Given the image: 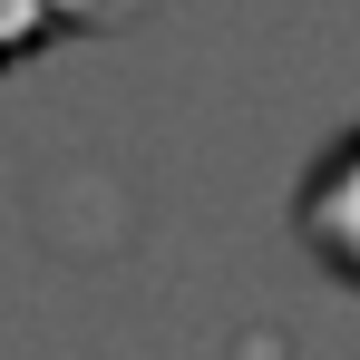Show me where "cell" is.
<instances>
[{
  "label": "cell",
  "mask_w": 360,
  "mask_h": 360,
  "mask_svg": "<svg viewBox=\"0 0 360 360\" xmlns=\"http://www.w3.org/2000/svg\"><path fill=\"white\" fill-rule=\"evenodd\" d=\"M292 224H302V243H311V263H321L331 283H351V292H360V127L311 166Z\"/></svg>",
  "instance_id": "obj_1"
},
{
  "label": "cell",
  "mask_w": 360,
  "mask_h": 360,
  "mask_svg": "<svg viewBox=\"0 0 360 360\" xmlns=\"http://www.w3.org/2000/svg\"><path fill=\"white\" fill-rule=\"evenodd\" d=\"M78 20H98V0H0V68L20 49H39L49 30H78Z\"/></svg>",
  "instance_id": "obj_2"
}]
</instances>
